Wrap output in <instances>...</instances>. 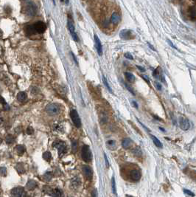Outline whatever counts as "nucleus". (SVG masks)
<instances>
[{"instance_id":"nucleus-49","label":"nucleus","mask_w":196,"mask_h":197,"mask_svg":"<svg viewBox=\"0 0 196 197\" xmlns=\"http://www.w3.org/2000/svg\"><path fill=\"white\" fill-rule=\"evenodd\" d=\"M2 35H3V32L2 31V30L0 29V38H2Z\"/></svg>"},{"instance_id":"nucleus-37","label":"nucleus","mask_w":196,"mask_h":197,"mask_svg":"<svg viewBox=\"0 0 196 197\" xmlns=\"http://www.w3.org/2000/svg\"><path fill=\"white\" fill-rule=\"evenodd\" d=\"M0 103H2L3 106H4V105H5V104L7 103H6V101H5V100L2 97H1V96H0Z\"/></svg>"},{"instance_id":"nucleus-24","label":"nucleus","mask_w":196,"mask_h":197,"mask_svg":"<svg viewBox=\"0 0 196 197\" xmlns=\"http://www.w3.org/2000/svg\"><path fill=\"white\" fill-rule=\"evenodd\" d=\"M16 170H17L20 174L24 173V165H23L22 163H19V164H17L16 166Z\"/></svg>"},{"instance_id":"nucleus-30","label":"nucleus","mask_w":196,"mask_h":197,"mask_svg":"<svg viewBox=\"0 0 196 197\" xmlns=\"http://www.w3.org/2000/svg\"><path fill=\"white\" fill-rule=\"evenodd\" d=\"M111 187H112V190H113V193L116 195L117 194V189H116V184H115V179L113 177L111 180Z\"/></svg>"},{"instance_id":"nucleus-35","label":"nucleus","mask_w":196,"mask_h":197,"mask_svg":"<svg viewBox=\"0 0 196 197\" xmlns=\"http://www.w3.org/2000/svg\"><path fill=\"white\" fill-rule=\"evenodd\" d=\"M184 193H187V195H189L190 196H195V194L189 190H184Z\"/></svg>"},{"instance_id":"nucleus-7","label":"nucleus","mask_w":196,"mask_h":197,"mask_svg":"<svg viewBox=\"0 0 196 197\" xmlns=\"http://www.w3.org/2000/svg\"><path fill=\"white\" fill-rule=\"evenodd\" d=\"M25 12L30 16H35L36 14V12H37L36 5L33 2H29V3H27V5H26V8H25Z\"/></svg>"},{"instance_id":"nucleus-3","label":"nucleus","mask_w":196,"mask_h":197,"mask_svg":"<svg viewBox=\"0 0 196 197\" xmlns=\"http://www.w3.org/2000/svg\"><path fill=\"white\" fill-rule=\"evenodd\" d=\"M46 112L51 116H54L60 112V107L56 103H50L46 107Z\"/></svg>"},{"instance_id":"nucleus-22","label":"nucleus","mask_w":196,"mask_h":197,"mask_svg":"<svg viewBox=\"0 0 196 197\" xmlns=\"http://www.w3.org/2000/svg\"><path fill=\"white\" fill-rule=\"evenodd\" d=\"M16 150L18 153L19 155L24 154V153L25 152V147L22 145H19L16 147Z\"/></svg>"},{"instance_id":"nucleus-47","label":"nucleus","mask_w":196,"mask_h":197,"mask_svg":"<svg viewBox=\"0 0 196 197\" xmlns=\"http://www.w3.org/2000/svg\"><path fill=\"white\" fill-rule=\"evenodd\" d=\"M147 44H148V46H149V47H150V49H153V50H155V49H154V48H153V46H152V45H151V44H149V43H147Z\"/></svg>"},{"instance_id":"nucleus-46","label":"nucleus","mask_w":196,"mask_h":197,"mask_svg":"<svg viewBox=\"0 0 196 197\" xmlns=\"http://www.w3.org/2000/svg\"><path fill=\"white\" fill-rule=\"evenodd\" d=\"M167 42L169 43V44H170V46H172V47H173V48H176L175 46L173 45V44H172V42H170V40H167Z\"/></svg>"},{"instance_id":"nucleus-55","label":"nucleus","mask_w":196,"mask_h":197,"mask_svg":"<svg viewBox=\"0 0 196 197\" xmlns=\"http://www.w3.org/2000/svg\"><path fill=\"white\" fill-rule=\"evenodd\" d=\"M193 1H195V0H193Z\"/></svg>"},{"instance_id":"nucleus-42","label":"nucleus","mask_w":196,"mask_h":197,"mask_svg":"<svg viewBox=\"0 0 196 197\" xmlns=\"http://www.w3.org/2000/svg\"><path fill=\"white\" fill-rule=\"evenodd\" d=\"M142 77L143 78V79H145L146 81H147V83L149 84L150 83V81H149V79H148V77H147V76H146V75H142Z\"/></svg>"},{"instance_id":"nucleus-16","label":"nucleus","mask_w":196,"mask_h":197,"mask_svg":"<svg viewBox=\"0 0 196 197\" xmlns=\"http://www.w3.org/2000/svg\"><path fill=\"white\" fill-rule=\"evenodd\" d=\"M36 187H37V182H35V180L30 179L27 183V188L29 190H34Z\"/></svg>"},{"instance_id":"nucleus-26","label":"nucleus","mask_w":196,"mask_h":197,"mask_svg":"<svg viewBox=\"0 0 196 197\" xmlns=\"http://www.w3.org/2000/svg\"><path fill=\"white\" fill-rule=\"evenodd\" d=\"M133 154L136 156H140L142 154V150H141V148L139 147H136L133 150Z\"/></svg>"},{"instance_id":"nucleus-10","label":"nucleus","mask_w":196,"mask_h":197,"mask_svg":"<svg viewBox=\"0 0 196 197\" xmlns=\"http://www.w3.org/2000/svg\"><path fill=\"white\" fill-rule=\"evenodd\" d=\"M94 42H95V47H96V49L97 51L98 55L100 56H101L103 55V46H102V44H101V42L99 38V37L97 36V35H94Z\"/></svg>"},{"instance_id":"nucleus-31","label":"nucleus","mask_w":196,"mask_h":197,"mask_svg":"<svg viewBox=\"0 0 196 197\" xmlns=\"http://www.w3.org/2000/svg\"><path fill=\"white\" fill-rule=\"evenodd\" d=\"M80 179L79 178H77V177H75V179H73V180H72V183H73V185H75V186H79L80 185V180H79Z\"/></svg>"},{"instance_id":"nucleus-48","label":"nucleus","mask_w":196,"mask_h":197,"mask_svg":"<svg viewBox=\"0 0 196 197\" xmlns=\"http://www.w3.org/2000/svg\"><path fill=\"white\" fill-rule=\"evenodd\" d=\"M133 104L134 105V106H135L136 108H138V105L136 104V103L135 101H133Z\"/></svg>"},{"instance_id":"nucleus-14","label":"nucleus","mask_w":196,"mask_h":197,"mask_svg":"<svg viewBox=\"0 0 196 197\" xmlns=\"http://www.w3.org/2000/svg\"><path fill=\"white\" fill-rule=\"evenodd\" d=\"M121 20L120 16L117 13H113L111 16V22L114 24H118Z\"/></svg>"},{"instance_id":"nucleus-5","label":"nucleus","mask_w":196,"mask_h":197,"mask_svg":"<svg viewBox=\"0 0 196 197\" xmlns=\"http://www.w3.org/2000/svg\"><path fill=\"white\" fill-rule=\"evenodd\" d=\"M70 117H71V119L72 120L74 125L77 128H80L81 126V121H80V118L77 114V111L75 109H73L70 112Z\"/></svg>"},{"instance_id":"nucleus-1","label":"nucleus","mask_w":196,"mask_h":197,"mask_svg":"<svg viewBox=\"0 0 196 197\" xmlns=\"http://www.w3.org/2000/svg\"><path fill=\"white\" fill-rule=\"evenodd\" d=\"M81 156H82V159H83V160L84 162H91L92 156H91V150H90V148H89V146L85 145V146H83L82 151H81Z\"/></svg>"},{"instance_id":"nucleus-33","label":"nucleus","mask_w":196,"mask_h":197,"mask_svg":"<svg viewBox=\"0 0 196 197\" xmlns=\"http://www.w3.org/2000/svg\"><path fill=\"white\" fill-rule=\"evenodd\" d=\"M33 132H34V130H33V127L28 126L27 128V133L28 134H33Z\"/></svg>"},{"instance_id":"nucleus-15","label":"nucleus","mask_w":196,"mask_h":197,"mask_svg":"<svg viewBox=\"0 0 196 197\" xmlns=\"http://www.w3.org/2000/svg\"><path fill=\"white\" fill-rule=\"evenodd\" d=\"M122 146L125 149H129L132 146V140L130 138H125L122 142Z\"/></svg>"},{"instance_id":"nucleus-34","label":"nucleus","mask_w":196,"mask_h":197,"mask_svg":"<svg viewBox=\"0 0 196 197\" xmlns=\"http://www.w3.org/2000/svg\"><path fill=\"white\" fill-rule=\"evenodd\" d=\"M124 56L127 59H129V60H133V56H132L131 54L128 53V52H126V53H125V54H124Z\"/></svg>"},{"instance_id":"nucleus-4","label":"nucleus","mask_w":196,"mask_h":197,"mask_svg":"<svg viewBox=\"0 0 196 197\" xmlns=\"http://www.w3.org/2000/svg\"><path fill=\"white\" fill-rule=\"evenodd\" d=\"M11 197H26V192L22 187H16L11 190Z\"/></svg>"},{"instance_id":"nucleus-38","label":"nucleus","mask_w":196,"mask_h":197,"mask_svg":"<svg viewBox=\"0 0 196 197\" xmlns=\"http://www.w3.org/2000/svg\"><path fill=\"white\" fill-rule=\"evenodd\" d=\"M155 86H156V87L157 88V89L158 90H161V85L159 84V83H155Z\"/></svg>"},{"instance_id":"nucleus-50","label":"nucleus","mask_w":196,"mask_h":197,"mask_svg":"<svg viewBox=\"0 0 196 197\" xmlns=\"http://www.w3.org/2000/svg\"><path fill=\"white\" fill-rule=\"evenodd\" d=\"M159 129H160V130H161V131H163V132H165V130H164L163 128H161V127H160V128H159Z\"/></svg>"},{"instance_id":"nucleus-23","label":"nucleus","mask_w":196,"mask_h":197,"mask_svg":"<svg viewBox=\"0 0 196 197\" xmlns=\"http://www.w3.org/2000/svg\"><path fill=\"white\" fill-rule=\"evenodd\" d=\"M5 142H6V143H7V145H10V144L13 143L14 142H15V137L13 135H11V134H8V135L6 136Z\"/></svg>"},{"instance_id":"nucleus-20","label":"nucleus","mask_w":196,"mask_h":197,"mask_svg":"<svg viewBox=\"0 0 196 197\" xmlns=\"http://www.w3.org/2000/svg\"><path fill=\"white\" fill-rule=\"evenodd\" d=\"M189 15L191 19L194 21L196 18V8L195 5H193L192 7L189 8Z\"/></svg>"},{"instance_id":"nucleus-53","label":"nucleus","mask_w":196,"mask_h":197,"mask_svg":"<svg viewBox=\"0 0 196 197\" xmlns=\"http://www.w3.org/2000/svg\"><path fill=\"white\" fill-rule=\"evenodd\" d=\"M126 197H133V196H126Z\"/></svg>"},{"instance_id":"nucleus-45","label":"nucleus","mask_w":196,"mask_h":197,"mask_svg":"<svg viewBox=\"0 0 196 197\" xmlns=\"http://www.w3.org/2000/svg\"><path fill=\"white\" fill-rule=\"evenodd\" d=\"M136 67H137L138 69H139L140 70L142 71V72H145V70L143 67H139V66H136Z\"/></svg>"},{"instance_id":"nucleus-18","label":"nucleus","mask_w":196,"mask_h":197,"mask_svg":"<svg viewBox=\"0 0 196 197\" xmlns=\"http://www.w3.org/2000/svg\"><path fill=\"white\" fill-rule=\"evenodd\" d=\"M51 195L52 196V197H63V192L59 189H54L52 191Z\"/></svg>"},{"instance_id":"nucleus-19","label":"nucleus","mask_w":196,"mask_h":197,"mask_svg":"<svg viewBox=\"0 0 196 197\" xmlns=\"http://www.w3.org/2000/svg\"><path fill=\"white\" fill-rule=\"evenodd\" d=\"M125 76L127 79L128 81H129L130 83H133L135 81V76L133 75L132 73L131 72H125Z\"/></svg>"},{"instance_id":"nucleus-41","label":"nucleus","mask_w":196,"mask_h":197,"mask_svg":"<svg viewBox=\"0 0 196 197\" xmlns=\"http://www.w3.org/2000/svg\"><path fill=\"white\" fill-rule=\"evenodd\" d=\"M71 55H72V58H73V59H74V61H75V63H76V64H78V63H77V59H76V57H75V56L72 53V52H71Z\"/></svg>"},{"instance_id":"nucleus-28","label":"nucleus","mask_w":196,"mask_h":197,"mask_svg":"<svg viewBox=\"0 0 196 197\" xmlns=\"http://www.w3.org/2000/svg\"><path fill=\"white\" fill-rule=\"evenodd\" d=\"M103 84L105 85V86H106V88L108 89V91H110V92H111L112 93V90H111V86H109L108 84V81H107V80H106V78H105L104 76H103Z\"/></svg>"},{"instance_id":"nucleus-17","label":"nucleus","mask_w":196,"mask_h":197,"mask_svg":"<svg viewBox=\"0 0 196 197\" xmlns=\"http://www.w3.org/2000/svg\"><path fill=\"white\" fill-rule=\"evenodd\" d=\"M27 95L26 94V92L24 91H20L18 93L17 95V100L19 101V102H24L27 100Z\"/></svg>"},{"instance_id":"nucleus-44","label":"nucleus","mask_w":196,"mask_h":197,"mask_svg":"<svg viewBox=\"0 0 196 197\" xmlns=\"http://www.w3.org/2000/svg\"><path fill=\"white\" fill-rule=\"evenodd\" d=\"M4 109H5V110H9V109H10V106H8L7 103H6L5 105H4Z\"/></svg>"},{"instance_id":"nucleus-32","label":"nucleus","mask_w":196,"mask_h":197,"mask_svg":"<svg viewBox=\"0 0 196 197\" xmlns=\"http://www.w3.org/2000/svg\"><path fill=\"white\" fill-rule=\"evenodd\" d=\"M6 173H7V170H6V168L5 167H2L0 168V174L2 176H5L6 175Z\"/></svg>"},{"instance_id":"nucleus-39","label":"nucleus","mask_w":196,"mask_h":197,"mask_svg":"<svg viewBox=\"0 0 196 197\" xmlns=\"http://www.w3.org/2000/svg\"><path fill=\"white\" fill-rule=\"evenodd\" d=\"M107 144L109 146H114L115 144V141L114 140H108L107 142Z\"/></svg>"},{"instance_id":"nucleus-54","label":"nucleus","mask_w":196,"mask_h":197,"mask_svg":"<svg viewBox=\"0 0 196 197\" xmlns=\"http://www.w3.org/2000/svg\"><path fill=\"white\" fill-rule=\"evenodd\" d=\"M63 1H64V0H61V2H63Z\"/></svg>"},{"instance_id":"nucleus-29","label":"nucleus","mask_w":196,"mask_h":197,"mask_svg":"<svg viewBox=\"0 0 196 197\" xmlns=\"http://www.w3.org/2000/svg\"><path fill=\"white\" fill-rule=\"evenodd\" d=\"M72 152L75 153V152L77 151V141L72 140Z\"/></svg>"},{"instance_id":"nucleus-27","label":"nucleus","mask_w":196,"mask_h":197,"mask_svg":"<svg viewBox=\"0 0 196 197\" xmlns=\"http://www.w3.org/2000/svg\"><path fill=\"white\" fill-rule=\"evenodd\" d=\"M52 178V174L51 172H47L44 175V179L45 181L49 182L51 180V179Z\"/></svg>"},{"instance_id":"nucleus-21","label":"nucleus","mask_w":196,"mask_h":197,"mask_svg":"<svg viewBox=\"0 0 196 197\" xmlns=\"http://www.w3.org/2000/svg\"><path fill=\"white\" fill-rule=\"evenodd\" d=\"M150 137H151V138H152V140L153 142V143L158 148H162V144H161V142L156 137H155V136L152 135V134L150 135Z\"/></svg>"},{"instance_id":"nucleus-8","label":"nucleus","mask_w":196,"mask_h":197,"mask_svg":"<svg viewBox=\"0 0 196 197\" xmlns=\"http://www.w3.org/2000/svg\"><path fill=\"white\" fill-rule=\"evenodd\" d=\"M67 24H68V28L69 30L70 33H71V35H72V38H73V40L76 42H79V38H78V36H77V33L75 32V26L73 24V22L71 21L70 19L68 20L67 21Z\"/></svg>"},{"instance_id":"nucleus-36","label":"nucleus","mask_w":196,"mask_h":197,"mask_svg":"<svg viewBox=\"0 0 196 197\" xmlns=\"http://www.w3.org/2000/svg\"><path fill=\"white\" fill-rule=\"evenodd\" d=\"M125 85L126 89H128V91H130V92H131V93L132 95H135V93H134V91H133V89H131V87H130L129 86H128V85L127 84H125Z\"/></svg>"},{"instance_id":"nucleus-52","label":"nucleus","mask_w":196,"mask_h":197,"mask_svg":"<svg viewBox=\"0 0 196 197\" xmlns=\"http://www.w3.org/2000/svg\"><path fill=\"white\" fill-rule=\"evenodd\" d=\"M2 139H1V137H0V144L2 143Z\"/></svg>"},{"instance_id":"nucleus-9","label":"nucleus","mask_w":196,"mask_h":197,"mask_svg":"<svg viewBox=\"0 0 196 197\" xmlns=\"http://www.w3.org/2000/svg\"><path fill=\"white\" fill-rule=\"evenodd\" d=\"M119 36L121 38L125 39V40H129V39H132L134 38L133 31H131L130 30H122L119 33Z\"/></svg>"},{"instance_id":"nucleus-51","label":"nucleus","mask_w":196,"mask_h":197,"mask_svg":"<svg viewBox=\"0 0 196 197\" xmlns=\"http://www.w3.org/2000/svg\"><path fill=\"white\" fill-rule=\"evenodd\" d=\"M2 121H3V120H2V117H0V124L2 123Z\"/></svg>"},{"instance_id":"nucleus-11","label":"nucleus","mask_w":196,"mask_h":197,"mask_svg":"<svg viewBox=\"0 0 196 197\" xmlns=\"http://www.w3.org/2000/svg\"><path fill=\"white\" fill-rule=\"evenodd\" d=\"M83 171L85 177L87 179L91 180L92 176H93V172H92V170H91V168L88 165H84L83 167Z\"/></svg>"},{"instance_id":"nucleus-25","label":"nucleus","mask_w":196,"mask_h":197,"mask_svg":"<svg viewBox=\"0 0 196 197\" xmlns=\"http://www.w3.org/2000/svg\"><path fill=\"white\" fill-rule=\"evenodd\" d=\"M43 158L47 161V162H49L51 160V158H52V155H51V153L49 152V151H46L43 154Z\"/></svg>"},{"instance_id":"nucleus-40","label":"nucleus","mask_w":196,"mask_h":197,"mask_svg":"<svg viewBox=\"0 0 196 197\" xmlns=\"http://www.w3.org/2000/svg\"><path fill=\"white\" fill-rule=\"evenodd\" d=\"M104 158H105L106 166H107V167H108V165H109V164H108V159H107V156H106V154H104Z\"/></svg>"},{"instance_id":"nucleus-2","label":"nucleus","mask_w":196,"mask_h":197,"mask_svg":"<svg viewBox=\"0 0 196 197\" xmlns=\"http://www.w3.org/2000/svg\"><path fill=\"white\" fill-rule=\"evenodd\" d=\"M52 146L54 148H58V154L60 156H62L64 154L66 153L67 151V147L65 142L63 141H56L53 143Z\"/></svg>"},{"instance_id":"nucleus-43","label":"nucleus","mask_w":196,"mask_h":197,"mask_svg":"<svg viewBox=\"0 0 196 197\" xmlns=\"http://www.w3.org/2000/svg\"><path fill=\"white\" fill-rule=\"evenodd\" d=\"M92 196H93V197H97V193L96 190H94V191H93V193H92Z\"/></svg>"},{"instance_id":"nucleus-12","label":"nucleus","mask_w":196,"mask_h":197,"mask_svg":"<svg viewBox=\"0 0 196 197\" xmlns=\"http://www.w3.org/2000/svg\"><path fill=\"white\" fill-rule=\"evenodd\" d=\"M130 177L131 179L134 181V182H136V181H139L141 178V174L139 170H132L130 173Z\"/></svg>"},{"instance_id":"nucleus-13","label":"nucleus","mask_w":196,"mask_h":197,"mask_svg":"<svg viewBox=\"0 0 196 197\" xmlns=\"http://www.w3.org/2000/svg\"><path fill=\"white\" fill-rule=\"evenodd\" d=\"M180 127L182 130H188L190 127V124H189V120H187V118H181L180 120Z\"/></svg>"},{"instance_id":"nucleus-6","label":"nucleus","mask_w":196,"mask_h":197,"mask_svg":"<svg viewBox=\"0 0 196 197\" xmlns=\"http://www.w3.org/2000/svg\"><path fill=\"white\" fill-rule=\"evenodd\" d=\"M33 28L35 30V33H44L45 30H47V25L44 22L41 21H38L35 22V24L33 25Z\"/></svg>"}]
</instances>
